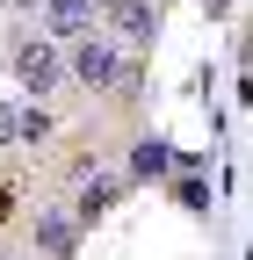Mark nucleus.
<instances>
[{"mask_svg": "<svg viewBox=\"0 0 253 260\" xmlns=\"http://www.w3.org/2000/svg\"><path fill=\"white\" fill-rule=\"evenodd\" d=\"M8 8H15V15H29V8H44V0H8Z\"/></svg>", "mask_w": 253, "mask_h": 260, "instance_id": "11", "label": "nucleus"}, {"mask_svg": "<svg viewBox=\"0 0 253 260\" xmlns=\"http://www.w3.org/2000/svg\"><path fill=\"white\" fill-rule=\"evenodd\" d=\"M174 167H181V159H174V145H167V138H138V145H131V159H123L131 188H138V181H167Z\"/></svg>", "mask_w": 253, "mask_h": 260, "instance_id": "4", "label": "nucleus"}, {"mask_svg": "<svg viewBox=\"0 0 253 260\" xmlns=\"http://www.w3.org/2000/svg\"><path fill=\"white\" fill-rule=\"evenodd\" d=\"M66 80H80L87 94H123V102H138L145 94V65L123 44H109V37H80L73 58H66Z\"/></svg>", "mask_w": 253, "mask_h": 260, "instance_id": "1", "label": "nucleus"}, {"mask_svg": "<svg viewBox=\"0 0 253 260\" xmlns=\"http://www.w3.org/2000/svg\"><path fill=\"white\" fill-rule=\"evenodd\" d=\"M102 15H109V44H123V51H152L160 44V8L152 0H116Z\"/></svg>", "mask_w": 253, "mask_h": 260, "instance_id": "3", "label": "nucleus"}, {"mask_svg": "<svg viewBox=\"0 0 253 260\" xmlns=\"http://www.w3.org/2000/svg\"><path fill=\"white\" fill-rule=\"evenodd\" d=\"M44 29L51 37H94V0H44Z\"/></svg>", "mask_w": 253, "mask_h": 260, "instance_id": "7", "label": "nucleus"}, {"mask_svg": "<svg viewBox=\"0 0 253 260\" xmlns=\"http://www.w3.org/2000/svg\"><path fill=\"white\" fill-rule=\"evenodd\" d=\"M51 130H58V116H51L44 102H29V109L15 116V138H22V145H44V138H51Z\"/></svg>", "mask_w": 253, "mask_h": 260, "instance_id": "8", "label": "nucleus"}, {"mask_svg": "<svg viewBox=\"0 0 253 260\" xmlns=\"http://www.w3.org/2000/svg\"><path fill=\"white\" fill-rule=\"evenodd\" d=\"M123 195H131V174H94V181L80 188V203H73V224H94L102 210H116Z\"/></svg>", "mask_w": 253, "mask_h": 260, "instance_id": "5", "label": "nucleus"}, {"mask_svg": "<svg viewBox=\"0 0 253 260\" xmlns=\"http://www.w3.org/2000/svg\"><path fill=\"white\" fill-rule=\"evenodd\" d=\"M8 210H15V188H8V174H0V224H8Z\"/></svg>", "mask_w": 253, "mask_h": 260, "instance_id": "10", "label": "nucleus"}, {"mask_svg": "<svg viewBox=\"0 0 253 260\" xmlns=\"http://www.w3.org/2000/svg\"><path fill=\"white\" fill-rule=\"evenodd\" d=\"M15 116L22 109H0V145H15Z\"/></svg>", "mask_w": 253, "mask_h": 260, "instance_id": "9", "label": "nucleus"}, {"mask_svg": "<svg viewBox=\"0 0 253 260\" xmlns=\"http://www.w3.org/2000/svg\"><path fill=\"white\" fill-rule=\"evenodd\" d=\"M8 73H15V80L29 87V102H44V94H51L58 80H66V58H58V51H51L44 37H22V44L8 51Z\"/></svg>", "mask_w": 253, "mask_h": 260, "instance_id": "2", "label": "nucleus"}, {"mask_svg": "<svg viewBox=\"0 0 253 260\" xmlns=\"http://www.w3.org/2000/svg\"><path fill=\"white\" fill-rule=\"evenodd\" d=\"M94 8H116V0H94Z\"/></svg>", "mask_w": 253, "mask_h": 260, "instance_id": "12", "label": "nucleus"}, {"mask_svg": "<svg viewBox=\"0 0 253 260\" xmlns=\"http://www.w3.org/2000/svg\"><path fill=\"white\" fill-rule=\"evenodd\" d=\"M37 253L44 260H73L80 253V224L66 210H37Z\"/></svg>", "mask_w": 253, "mask_h": 260, "instance_id": "6", "label": "nucleus"}]
</instances>
